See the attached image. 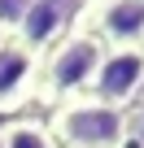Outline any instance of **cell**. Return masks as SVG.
I'll return each mask as SVG.
<instances>
[{
    "mask_svg": "<svg viewBox=\"0 0 144 148\" xmlns=\"http://www.w3.org/2000/svg\"><path fill=\"white\" fill-rule=\"evenodd\" d=\"M105 61V44L88 31H65L44 57H39V83H35V105H61L92 92V79Z\"/></svg>",
    "mask_w": 144,
    "mask_h": 148,
    "instance_id": "obj_1",
    "label": "cell"
},
{
    "mask_svg": "<svg viewBox=\"0 0 144 148\" xmlns=\"http://www.w3.org/2000/svg\"><path fill=\"white\" fill-rule=\"evenodd\" d=\"M48 131L57 148H127V109L96 96H74L48 109Z\"/></svg>",
    "mask_w": 144,
    "mask_h": 148,
    "instance_id": "obj_2",
    "label": "cell"
},
{
    "mask_svg": "<svg viewBox=\"0 0 144 148\" xmlns=\"http://www.w3.org/2000/svg\"><path fill=\"white\" fill-rule=\"evenodd\" d=\"M74 26L105 48H135L144 39V0H83Z\"/></svg>",
    "mask_w": 144,
    "mask_h": 148,
    "instance_id": "obj_3",
    "label": "cell"
},
{
    "mask_svg": "<svg viewBox=\"0 0 144 148\" xmlns=\"http://www.w3.org/2000/svg\"><path fill=\"white\" fill-rule=\"evenodd\" d=\"M35 83H39V52L13 35L0 39V113L18 118L26 105H35Z\"/></svg>",
    "mask_w": 144,
    "mask_h": 148,
    "instance_id": "obj_4",
    "label": "cell"
},
{
    "mask_svg": "<svg viewBox=\"0 0 144 148\" xmlns=\"http://www.w3.org/2000/svg\"><path fill=\"white\" fill-rule=\"evenodd\" d=\"M140 83H144V48H105V61L92 79V92L96 100L114 105V109H131L135 96H140Z\"/></svg>",
    "mask_w": 144,
    "mask_h": 148,
    "instance_id": "obj_5",
    "label": "cell"
},
{
    "mask_svg": "<svg viewBox=\"0 0 144 148\" xmlns=\"http://www.w3.org/2000/svg\"><path fill=\"white\" fill-rule=\"evenodd\" d=\"M79 9H83V0H35L31 13H26V22H22V31H18L13 39H22L26 48H35V52L44 57L65 31H74Z\"/></svg>",
    "mask_w": 144,
    "mask_h": 148,
    "instance_id": "obj_6",
    "label": "cell"
},
{
    "mask_svg": "<svg viewBox=\"0 0 144 148\" xmlns=\"http://www.w3.org/2000/svg\"><path fill=\"white\" fill-rule=\"evenodd\" d=\"M0 148H57L52 131L44 118H9L5 126H0Z\"/></svg>",
    "mask_w": 144,
    "mask_h": 148,
    "instance_id": "obj_7",
    "label": "cell"
},
{
    "mask_svg": "<svg viewBox=\"0 0 144 148\" xmlns=\"http://www.w3.org/2000/svg\"><path fill=\"white\" fill-rule=\"evenodd\" d=\"M31 5H35V0H0V39H9V35L22 31Z\"/></svg>",
    "mask_w": 144,
    "mask_h": 148,
    "instance_id": "obj_8",
    "label": "cell"
},
{
    "mask_svg": "<svg viewBox=\"0 0 144 148\" xmlns=\"http://www.w3.org/2000/svg\"><path fill=\"white\" fill-rule=\"evenodd\" d=\"M144 148V109H127V148Z\"/></svg>",
    "mask_w": 144,
    "mask_h": 148,
    "instance_id": "obj_9",
    "label": "cell"
},
{
    "mask_svg": "<svg viewBox=\"0 0 144 148\" xmlns=\"http://www.w3.org/2000/svg\"><path fill=\"white\" fill-rule=\"evenodd\" d=\"M131 109H144V83H140V96H135V105Z\"/></svg>",
    "mask_w": 144,
    "mask_h": 148,
    "instance_id": "obj_10",
    "label": "cell"
},
{
    "mask_svg": "<svg viewBox=\"0 0 144 148\" xmlns=\"http://www.w3.org/2000/svg\"><path fill=\"white\" fill-rule=\"evenodd\" d=\"M140 48H144V39H140Z\"/></svg>",
    "mask_w": 144,
    "mask_h": 148,
    "instance_id": "obj_11",
    "label": "cell"
}]
</instances>
